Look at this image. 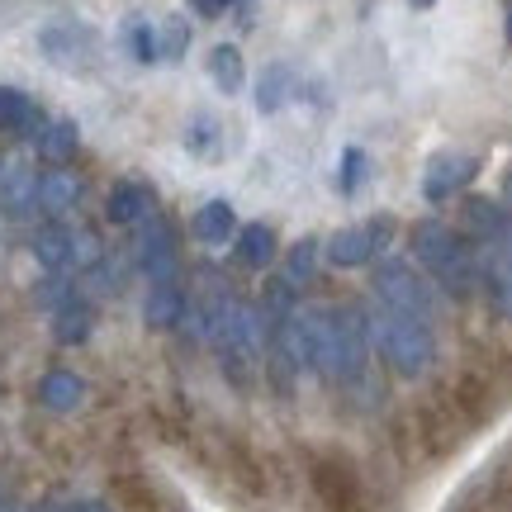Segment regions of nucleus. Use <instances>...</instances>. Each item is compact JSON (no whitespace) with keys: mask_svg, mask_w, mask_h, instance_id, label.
Segmentation results:
<instances>
[{"mask_svg":"<svg viewBox=\"0 0 512 512\" xmlns=\"http://www.w3.org/2000/svg\"><path fill=\"white\" fill-rule=\"evenodd\" d=\"M143 318H147V328H176L185 318V290L176 280H157V285L147 290Z\"/></svg>","mask_w":512,"mask_h":512,"instance_id":"nucleus-11","label":"nucleus"},{"mask_svg":"<svg viewBox=\"0 0 512 512\" xmlns=\"http://www.w3.org/2000/svg\"><path fill=\"white\" fill-rule=\"evenodd\" d=\"M238 233V219H233V209L223 200L214 204H200V214H195V238L209 242V247H219V242H228Z\"/></svg>","mask_w":512,"mask_h":512,"instance_id":"nucleus-16","label":"nucleus"},{"mask_svg":"<svg viewBox=\"0 0 512 512\" xmlns=\"http://www.w3.org/2000/svg\"><path fill=\"white\" fill-rule=\"evenodd\" d=\"M318 489H323V498L332 503V512H356V498H361V489H356V475H351L342 460L318 465Z\"/></svg>","mask_w":512,"mask_h":512,"instance_id":"nucleus-13","label":"nucleus"},{"mask_svg":"<svg viewBox=\"0 0 512 512\" xmlns=\"http://www.w3.org/2000/svg\"><path fill=\"white\" fill-rule=\"evenodd\" d=\"M105 214H110L119 228H133L138 219H147L152 214V190L138 181H124V185H114V195L110 204H105Z\"/></svg>","mask_w":512,"mask_h":512,"instance_id":"nucleus-12","label":"nucleus"},{"mask_svg":"<svg viewBox=\"0 0 512 512\" xmlns=\"http://www.w3.org/2000/svg\"><path fill=\"white\" fill-rule=\"evenodd\" d=\"M43 124H48V119H43V110H38L29 95L0 86V128H10V133H19V138H29V143H34Z\"/></svg>","mask_w":512,"mask_h":512,"instance_id":"nucleus-9","label":"nucleus"},{"mask_svg":"<svg viewBox=\"0 0 512 512\" xmlns=\"http://www.w3.org/2000/svg\"><path fill=\"white\" fill-rule=\"evenodd\" d=\"M34 147H38V157H43V162L62 166L76 152V124H67V119H48V124L38 128Z\"/></svg>","mask_w":512,"mask_h":512,"instance_id":"nucleus-15","label":"nucleus"},{"mask_svg":"<svg viewBox=\"0 0 512 512\" xmlns=\"http://www.w3.org/2000/svg\"><path fill=\"white\" fill-rule=\"evenodd\" d=\"M366 328H370V347L380 351L389 370L399 375H422L432 366V328L422 318H408L399 309H384V304H370L366 309Z\"/></svg>","mask_w":512,"mask_h":512,"instance_id":"nucleus-2","label":"nucleus"},{"mask_svg":"<svg viewBox=\"0 0 512 512\" xmlns=\"http://www.w3.org/2000/svg\"><path fill=\"white\" fill-rule=\"evenodd\" d=\"M34 256L48 275H72V271H81V266L91 271L105 252H100V242H95L91 233H76L67 223H48V228L34 233Z\"/></svg>","mask_w":512,"mask_h":512,"instance_id":"nucleus-4","label":"nucleus"},{"mask_svg":"<svg viewBox=\"0 0 512 512\" xmlns=\"http://www.w3.org/2000/svg\"><path fill=\"white\" fill-rule=\"evenodd\" d=\"M190 152L195 157H219V119L214 114H200L190 124Z\"/></svg>","mask_w":512,"mask_h":512,"instance_id":"nucleus-23","label":"nucleus"},{"mask_svg":"<svg viewBox=\"0 0 512 512\" xmlns=\"http://www.w3.org/2000/svg\"><path fill=\"white\" fill-rule=\"evenodd\" d=\"M72 512H110V508H105V503H76Z\"/></svg>","mask_w":512,"mask_h":512,"instance_id":"nucleus-28","label":"nucleus"},{"mask_svg":"<svg viewBox=\"0 0 512 512\" xmlns=\"http://www.w3.org/2000/svg\"><path fill=\"white\" fill-rule=\"evenodd\" d=\"M508 34H512V19H508Z\"/></svg>","mask_w":512,"mask_h":512,"instance_id":"nucleus-30","label":"nucleus"},{"mask_svg":"<svg viewBox=\"0 0 512 512\" xmlns=\"http://www.w3.org/2000/svg\"><path fill=\"white\" fill-rule=\"evenodd\" d=\"M209 76H214V86H219L223 95L242 91V53L233 43H219V48L209 53Z\"/></svg>","mask_w":512,"mask_h":512,"instance_id":"nucleus-19","label":"nucleus"},{"mask_svg":"<svg viewBox=\"0 0 512 512\" xmlns=\"http://www.w3.org/2000/svg\"><path fill=\"white\" fill-rule=\"evenodd\" d=\"M313 271H318V238H299L290 247V256H285V280H290L294 290H299V285H309L313 280Z\"/></svg>","mask_w":512,"mask_h":512,"instance_id":"nucleus-20","label":"nucleus"},{"mask_svg":"<svg viewBox=\"0 0 512 512\" xmlns=\"http://www.w3.org/2000/svg\"><path fill=\"white\" fill-rule=\"evenodd\" d=\"M76 200H81V181H76L72 171L53 166V171H43V176H38V209H43L48 219H62Z\"/></svg>","mask_w":512,"mask_h":512,"instance_id":"nucleus-10","label":"nucleus"},{"mask_svg":"<svg viewBox=\"0 0 512 512\" xmlns=\"http://www.w3.org/2000/svg\"><path fill=\"white\" fill-rule=\"evenodd\" d=\"M375 304L384 309H399L408 318H422L427 323V313H432V290L422 285V275L403 261V256H389L375 266Z\"/></svg>","mask_w":512,"mask_h":512,"instance_id":"nucleus-5","label":"nucleus"},{"mask_svg":"<svg viewBox=\"0 0 512 512\" xmlns=\"http://www.w3.org/2000/svg\"><path fill=\"white\" fill-rule=\"evenodd\" d=\"M138 228V238H133V261H138V271L157 285V280H176V238H171V228L166 219L152 209L147 219L133 223Z\"/></svg>","mask_w":512,"mask_h":512,"instance_id":"nucleus-6","label":"nucleus"},{"mask_svg":"<svg viewBox=\"0 0 512 512\" xmlns=\"http://www.w3.org/2000/svg\"><path fill=\"white\" fill-rule=\"evenodd\" d=\"M228 5H233V0H190V10H195V15H223V10H228Z\"/></svg>","mask_w":512,"mask_h":512,"instance_id":"nucleus-27","label":"nucleus"},{"mask_svg":"<svg viewBox=\"0 0 512 512\" xmlns=\"http://www.w3.org/2000/svg\"><path fill=\"white\" fill-rule=\"evenodd\" d=\"M81 394H86V384L76 380L72 370H48L43 384H38V399L48 403L53 413H72L76 403H81Z\"/></svg>","mask_w":512,"mask_h":512,"instance_id":"nucleus-14","label":"nucleus"},{"mask_svg":"<svg viewBox=\"0 0 512 512\" xmlns=\"http://www.w3.org/2000/svg\"><path fill=\"white\" fill-rule=\"evenodd\" d=\"M384 242H389V223L384 219H375L370 228H342V233H332L328 238V261L332 266H342V271L366 266V261L380 256Z\"/></svg>","mask_w":512,"mask_h":512,"instance_id":"nucleus-7","label":"nucleus"},{"mask_svg":"<svg viewBox=\"0 0 512 512\" xmlns=\"http://www.w3.org/2000/svg\"><path fill=\"white\" fill-rule=\"evenodd\" d=\"M413 5H432V0H413Z\"/></svg>","mask_w":512,"mask_h":512,"instance_id":"nucleus-29","label":"nucleus"},{"mask_svg":"<svg viewBox=\"0 0 512 512\" xmlns=\"http://www.w3.org/2000/svg\"><path fill=\"white\" fill-rule=\"evenodd\" d=\"M370 361V328H366V313L361 309H318V342H313L309 370H318L323 380L337 384H356L366 375Z\"/></svg>","mask_w":512,"mask_h":512,"instance_id":"nucleus-1","label":"nucleus"},{"mask_svg":"<svg viewBox=\"0 0 512 512\" xmlns=\"http://www.w3.org/2000/svg\"><path fill=\"white\" fill-rule=\"evenodd\" d=\"M185 43H190V24L171 15L162 29H157V57H181Z\"/></svg>","mask_w":512,"mask_h":512,"instance_id":"nucleus-25","label":"nucleus"},{"mask_svg":"<svg viewBox=\"0 0 512 512\" xmlns=\"http://www.w3.org/2000/svg\"><path fill=\"white\" fill-rule=\"evenodd\" d=\"M57 342H67V347H76V342H86L91 337V309L81 304V299H72L67 309H57Z\"/></svg>","mask_w":512,"mask_h":512,"instance_id":"nucleus-21","label":"nucleus"},{"mask_svg":"<svg viewBox=\"0 0 512 512\" xmlns=\"http://www.w3.org/2000/svg\"><path fill=\"white\" fill-rule=\"evenodd\" d=\"M124 43H128V53L138 57V62H157V29H152V24L133 19V24H128V34H124Z\"/></svg>","mask_w":512,"mask_h":512,"instance_id":"nucleus-24","label":"nucleus"},{"mask_svg":"<svg viewBox=\"0 0 512 512\" xmlns=\"http://www.w3.org/2000/svg\"><path fill=\"white\" fill-rule=\"evenodd\" d=\"M285 91H290V67L275 62L271 72L261 76V86H256V105H261L266 114H275L280 110V100H285Z\"/></svg>","mask_w":512,"mask_h":512,"instance_id":"nucleus-22","label":"nucleus"},{"mask_svg":"<svg viewBox=\"0 0 512 512\" xmlns=\"http://www.w3.org/2000/svg\"><path fill=\"white\" fill-rule=\"evenodd\" d=\"M0 204L10 214L38 209V176L24 162H0Z\"/></svg>","mask_w":512,"mask_h":512,"instance_id":"nucleus-8","label":"nucleus"},{"mask_svg":"<svg viewBox=\"0 0 512 512\" xmlns=\"http://www.w3.org/2000/svg\"><path fill=\"white\" fill-rule=\"evenodd\" d=\"M413 256H418L422 266L437 275V280L456 294V299H465V294H470L475 271H470V256H465V247L456 242V233H451V228H441V223H422L418 233H413Z\"/></svg>","mask_w":512,"mask_h":512,"instance_id":"nucleus-3","label":"nucleus"},{"mask_svg":"<svg viewBox=\"0 0 512 512\" xmlns=\"http://www.w3.org/2000/svg\"><path fill=\"white\" fill-rule=\"evenodd\" d=\"M238 261L242 266H252V271H261V266H271L275 261V233L266 228V223H252V228H242L238 233Z\"/></svg>","mask_w":512,"mask_h":512,"instance_id":"nucleus-18","label":"nucleus"},{"mask_svg":"<svg viewBox=\"0 0 512 512\" xmlns=\"http://www.w3.org/2000/svg\"><path fill=\"white\" fill-rule=\"evenodd\" d=\"M361 176H366V152H361V147H351L347 157H342V185H347V190H356V185H361Z\"/></svg>","mask_w":512,"mask_h":512,"instance_id":"nucleus-26","label":"nucleus"},{"mask_svg":"<svg viewBox=\"0 0 512 512\" xmlns=\"http://www.w3.org/2000/svg\"><path fill=\"white\" fill-rule=\"evenodd\" d=\"M470 176V162L465 157H437V162L427 166V200H446L451 190H460V181Z\"/></svg>","mask_w":512,"mask_h":512,"instance_id":"nucleus-17","label":"nucleus"}]
</instances>
